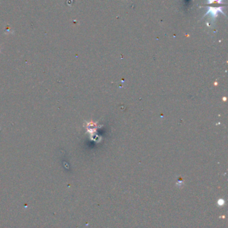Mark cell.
Returning <instances> with one entry per match:
<instances>
[{"label": "cell", "mask_w": 228, "mask_h": 228, "mask_svg": "<svg viewBox=\"0 0 228 228\" xmlns=\"http://www.w3.org/2000/svg\"><path fill=\"white\" fill-rule=\"evenodd\" d=\"M220 12L221 14H223L224 15H226V14L223 11V8L222 7H213V6H211L209 8V10L205 13L204 16H206L207 15H210L211 18L215 20L218 16V13Z\"/></svg>", "instance_id": "6da1fadb"}, {"label": "cell", "mask_w": 228, "mask_h": 228, "mask_svg": "<svg viewBox=\"0 0 228 228\" xmlns=\"http://www.w3.org/2000/svg\"><path fill=\"white\" fill-rule=\"evenodd\" d=\"M208 3L207 5H216V4H220L221 5L222 4V0H207Z\"/></svg>", "instance_id": "7a4b0ae2"}]
</instances>
